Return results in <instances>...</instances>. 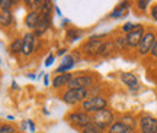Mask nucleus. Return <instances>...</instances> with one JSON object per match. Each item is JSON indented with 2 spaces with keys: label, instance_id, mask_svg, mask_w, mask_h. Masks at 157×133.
<instances>
[{
  "label": "nucleus",
  "instance_id": "obj_40",
  "mask_svg": "<svg viewBox=\"0 0 157 133\" xmlns=\"http://www.w3.org/2000/svg\"><path fill=\"white\" fill-rule=\"evenodd\" d=\"M0 12H2V0H0Z\"/></svg>",
  "mask_w": 157,
  "mask_h": 133
},
{
  "label": "nucleus",
  "instance_id": "obj_39",
  "mask_svg": "<svg viewBox=\"0 0 157 133\" xmlns=\"http://www.w3.org/2000/svg\"><path fill=\"white\" fill-rule=\"evenodd\" d=\"M127 133H138V132H137L135 129H131V130H128V132H127Z\"/></svg>",
  "mask_w": 157,
  "mask_h": 133
},
{
  "label": "nucleus",
  "instance_id": "obj_18",
  "mask_svg": "<svg viewBox=\"0 0 157 133\" xmlns=\"http://www.w3.org/2000/svg\"><path fill=\"white\" fill-rule=\"evenodd\" d=\"M129 129L124 124L121 120L119 122H113L109 128H108V133H127Z\"/></svg>",
  "mask_w": 157,
  "mask_h": 133
},
{
  "label": "nucleus",
  "instance_id": "obj_34",
  "mask_svg": "<svg viewBox=\"0 0 157 133\" xmlns=\"http://www.w3.org/2000/svg\"><path fill=\"white\" fill-rule=\"evenodd\" d=\"M28 126H29V129H31V132H35V124L32 120H28Z\"/></svg>",
  "mask_w": 157,
  "mask_h": 133
},
{
  "label": "nucleus",
  "instance_id": "obj_25",
  "mask_svg": "<svg viewBox=\"0 0 157 133\" xmlns=\"http://www.w3.org/2000/svg\"><path fill=\"white\" fill-rule=\"evenodd\" d=\"M28 7H31L32 10L36 12V9H41V6H42V0H26L25 2Z\"/></svg>",
  "mask_w": 157,
  "mask_h": 133
},
{
  "label": "nucleus",
  "instance_id": "obj_33",
  "mask_svg": "<svg viewBox=\"0 0 157 133\" xmlns=\"http://www.w3.org/2000/svg\"><path fill=\"white\" fill-rule=\"evenodd\" d=\"M151 16L154 20H157V5L153 6V9H151Z\"/></svg>",
  "mask_w": 157,
  "mask_h": 133
},
{
  "label": "nucleus",
  "instance_id": "obj_5",
  "mask_svg": "<svg viewBox=\"0 0 157 133\" xmlns=\"http://www.w3.org/2000/svg\"><path fill=\"white\" fill-rule=\"evenodd\" d=\"M93 77L92 75H76L71 78V81L68 83V88H80L87 90L89 87L93 85Z\"/></svg>",
  "mask_w": 157,
  "mask_h": 133
},
{
  "label": "nucleus",
  "instance_id": "obj_28",
  "mask_svg": "<svg viewBox=\"0 0 157 133\" xmlns=\"http://www.w3.org/2000/svg\"><path fill=\"white\" fill-rule=\"evenodd\" d=\"M13 5H15L13 0H2V10H10Z\"/></svg>",
  "mask_w": 157,
  "mask_h": 133
},
{
  "label": "nucleus",
  "instance_id": "obj_6",
  "mask_svg": "<svg viewBox=\"0 0 157 133\" xmlns=\"http://www.w3.org/2000/svg\"><path fill=\"white\" fill-rule=\"evenodd\" d=\"M154 42H156V35L153 32L144 33V36L141 39L140 45H138V54L140 55H147L148 52H151Z\"/></svg>",
  "mask_w": 157,
  "mask_h": 133
},
{
  "label": "nucleus",
  "instance_id": "obj_14",
  "mask_svg": "<svg viewBox=\"0 0 157 133\" xmlns=\"http://www.w3.org/2000/svg\"><path fill=\"white\" fill-rule=\"evenodd\" d=\"M39 19H41V13H39V10H31L26 15V17H25V25L28 26L29 29H32L34 31L35 28H36V25H38Z\"/></svg>",
  "mask_w": 157,
  "mask_h": 133
},
{
  "label": "nucleus",
  "instance_id": "obj_11",
  "mask_svg": "<svg viewBox=\"0 0 157 133\" xmlns=\"http://www.w3.org/2000/svg\"><path fill=\"white\" fill-rule=\"evenodd\" d=\"M51 25V15H41V19H39L36 28L34 29V35L35 36H41L47 32V29L50 28Z\"/></svg>",
  "mask_w": 157,
  "mask_h": 133
},
{
  "label": "nucleus",
  "instance_id": "obj_31",
  "mask_svg": "<svg viewBox=\"0 0 157 133\" xmlns=\"http://www.w3.org/2000/svg\"><path fill=\"white\" fill-rule=\"evenodd\" d=\"M54 59H56V56L52 55V54H51V55H48V56H47V59H45V65H47V66L52 65V62H54Z\"/></svg>",
  "mask_w": 157,
  "mask_h": 133
},
{
  "label": "nucleus",
  "instance_id": "obj_7",
  "mask_svg": "<svg viewBox=\"0 0 157 133\" xmlns=\"http://www.w3.org/2000/svg\"><path fill=\"white\" fill-rule=\"evenodd\" d=\"M140 133H157V120L153 116H143L140 119Z\"/></svg>",
  "mask_w": 157,
  "mask_h": 133
},
{
  "label": "nucleus",
  "instance_id": "obj_9",
  "mask_svg": "<svg viewBox=\"0 0 157 133\" xmlns=\"http://www.w3.org/2000/svg\"><path fill=\"white\" fill-rule=\"evenodd\" d=\"M36 36H35L34 33H26L25 36L22 38V54L25 56L31 55L35 49V41H36Z\"/></svg>",
  "mask_w": 157,
  "mask_h": 133
},
{
  "label": "nucleus",
  "instance_id": "obj_37",
  "mask_svg": "<svg viewBox=\"0 0 157 133\" xmlns=\"http://www.w3.org/2000/svg\"><path fill=\"white\" fill-rule=\"evenodd\" d=\"M54 9H56L57 15H58V16H61V10H60V7H58V6H54Z\"/></svg>",
  "mask_w": 157,
  "mask_h": 133
},
{
  "label": "nucleus",
  "instance_id": "obj_10",
  "mask_svg": "<svg viewBox=\"0 0 157 133\" xmlns=\"http://www.w3.org/2000/svg\"><path fill=\"white\" fill-rule=\"evenodd\" d=\"M121 81L128 87L129 91H137V90L140 88L138 78L135 77L134 74H131V72H122L121 74Z\"/></svg>",
  "mask_w": 157,
  "mask_h": 133
},
{
  "label": "nucleus",
  "instance_id": "obj_15",
  "mask_svg": "<svg viewBox=\"0 0 157 133\" xmlns=\"http://www.w3.org/2000/svg\"><path fill=\"white\" fill-rule=\"evenodd\" d=\"M74 58L71 55H67L64 56V59H63V64L58 68L56 70V74H66V72H68L71 68L74 66Z\"/></svg>",
  "mask_w": 157,
  "mask_h": 133
},
{
  "label": "nucleus",
  "instance_id": "obj_17",
  "mask_svg": "<svg viewBox=\"0 0 157 133\" xmlns=\"http://www.w3.org/2000/svg\"><path fill=\"white\" fill-rule=\"evenodd\" d=\"M12 22H13V15H12L10 10H2L0 12V26L7 28V26L12 25Z\"/></svg>",
  "mask_w": 157,
  "mask_h": 133
},
{
  "label": "nucleus",
  "instance_id": "obj_19",
  "mask_svg": "<svg viewBox=\"0 0 157 133\" xmlns=\"http://www.w3.org/2000/svg\"><path fill=\"white\" fill-rule=\"evenodd\" d=\"M103 130L105 129H102L101 126H98L96 123H90V124H87L86 128H83L82 129V132L80 133H103Z\"/></svg>",
  "mask_w": 157,
  "mask_h": 133
},
{
  "label": "nucleus",
  "instance_id": "obj_26",
  "mask_svg": "<svg viewBox=\"0 0 157 133\" xmlns=\"http://www.w3.org/2000/svg\"><path fill=\"white\" fill-rule=\"evenodd\" d=\"M0 133H16L15 128L9 123H0Z\"/></svg>",
  "mask_w": 157,
  "mask_h": 133
},
{
  "label": "nucleus",
  "instance_id": "obj_12",
  "mask_svg": "<svg viewBox=\"0 0 157 133\" xmlns=\"http://www.w3.org/2000/svg\"><path fill=\"white\" fill-rule=\"evenodd\" d=\"M103 42L102 41H89L83 45V51L84 54L93 56V55H99V51H101Z\"/></svg>",
  "mask_w": 157,
  "mask_h": 133
},
{
  "label": "nucleus",
  "instance_id": "obj_29",
  "mask_svg": "<svg viewBox=\"0 0 157 133\" xmlns=\"http://www.w3.org/2000/svg\"><path fill=\"white\" fill-rule=\"evenodd\" d=\"M115 45H117L119 49H124L127 46V41H125V38H117L115 39Z\"/></svg>",
  "mask_w": 157,
  "mask_h": 133
},
{
  "label": "nucleus",
  "instance_id": "obj_27",
  "mask_svg": "<svg viewBox=\"0 0 157 133\" xmlns=\"http://www.w3.org/2000/svg\"><path fill=\"white\" fill-rule=\"evenodd\" d=\"M80 35H82V33H80V31H77V29H68L67 31V38L70 39V41H76V39H78Z\"/></svg>",
  "mask_w": 157,
  "mask_h": 133
},
{
  "label": "nucleus",
  "instance_id": "obj_30",
  "mask_svg": "<svg viewBox=\"0 0 157 133\" xmlns=\"http://www.w3.org/2000/svg\"><path fill=\"white\" fill-rule=\"evenodd\" d=\"M148 5H150L148 0H138V2H137V7H138L140 10H146Z\"/></svg>",
  "mask_w": 157,
  "mask_h": 133
},
{
  "label": "nucleus",
  "instance_id": "obj_13",
  "mask_svg": "<svg viewBox=\"0 0 157 133\" xmlns=\"http://www.w3.org/2000/svg\"><path fill=\"white\" fill-rule=\"evenodd\" d=\"M73 75L70 72H66V74H57L54 80H52V87L54 88H60V87H64V85H68V83L71 81Z\"/></svg>",
  "mask_w": 157,
  "mask_h": 133
},
{
  "label": "nucleus",
  "instance_id": "obj_38",
  "mask_svg": "<svg viewBox=\"0 0 157 133\" xmlns=\"http://www.w3.org/2000/svg\"><path fill=\"white\" fill-rule=\"evenodd\" d=\"M66 51L67 49H60L58 51V55H64V54H66Z\"/></svg>",
  "mask_w": 157,
  "mask_h": 133
},
{
  "label": "nucleus",
  "instance_id": "obj_36",
  "mask_svg": "<svg viewBox=\"0 0 157 133\" xmlns=\"http://www.w3.org/2000/svg\"><path fill=\"white\" fill-rule=\"evenodd\" d=\"M12 88H13V90H17V88H19V87H17V83H16V81H12Z\"/></svg>",
  "mask_w": 157,
  "mask_h": 133
},
{
  "label": "nucleus",
  "instance_id": "obj_2",
  "mask_svg": "<svg viewBox=\"0 0 157 133\" xmlns=\"http://www.w3.org/2000/svg\"><path fill=\"white\" fill-rule=\"evenodd\" d=\"M89 91L87 90H80V88H68L64 94H63V101L67 103L70 106L83 103L84 100L87 99Z\"/></svg>",
  "mask_w": 157,
  "mask_h": 133
},
{
  "label": "nucleus",
  "instance_id": "obj_24",
  "mask_svg": "<svg viewBox=\"0 0 157 133\" xmlns=\"http://www.w3.org/2000/svg\"><path fill=\"white\" fill-rule=\"evenodd\" d=\"M141 25H135V23H131V22H127L125 25L122 26V31L125 33H131V32H134V31H137V29L140 28Z\"/></svg>",
  "mask_w": 157,
  "mask_h": 133
},
{
  "label": "nucleus",
  "instance_id": "obj_41",
  "mask_svg": "<svg viewBox=\"0 0 157 133\" xmlns=\"http://www.w3.org/2000/svg\"><path fill=\"white\" fill-rule=\"evenodd\" d=\"M16 133H21V132H16Z\"/></svg>",
  "mask_w": 157,
  "mask_h": 133
},
{
  "label": "nucleus",
  "instance_id": "obj_1",
  "mask_svg": "<svg viewBox=\"0 0 157 133\" xmlns=\"http://www.w3.org/2000/svg\"><path fill=\"white\" fill-rule=\"evenodd\" d=\"M108 107V100L102 95H93L86 99L82 103V109L84 113H96V111L105 110Z\"/></svg>",
  "mask_w": 157,
  "mask_h": 133
},
{
  "label": "nucleus",
  "instance_id": "obj_4",
  "mask_svg": "<svg viewBox=\"0 0 157 133\" xmlns=\"http://www.w3.org/2000/svg\"><path fill=\"white\" fill-rule=\"evenodd\" d=\"M113 120H115L113 119V113L111 110H108V109L96 111V113H93V116H92V122L96 123L98 126H101L102 129L109 128L113 123Z\"/></svg>",
  "mask_w": 157,
  "mask_h": 133
},
{
  "label": "nucleus",
  "instance_id": "obj_3",
  "mask_svg": "<svg viewBox=\"0 0 157 133\" xmlns=\"http://www.w3.org/2000/svg\"><path fill=\"white\" fill-rule=\"evenodd\" d=\"M67 122L74 128L83 129L92 123V116L89 113H84V111H74V113H70L67 116Z\"/></svg>",
  "mask_w": 157,
  "mask_h": 133
},
{
  "label": "nucleus",
  "instance_id": "obj_22",
  "mask_svg": "<svg viewBox=\"0 0 157 133\" xmlns=\"http://www.w3.org/2000/svg\"><path fill=\"white\" fill-rule=\"evenodd\" d=\"M121 122L127 126V128L131 130V129H134L135 128V119L132 116H125V117H122V120Z\"/></svg>",
  "mask_w": 157,
  "mask_h": 133
},
{
  "label": "nucleus",
  "instance_id": "obj_20",
  "mask_svg": "<svg viewBox=\"0 0 157 133\" xmlns=\"http://www.w3.org/2000/svg\"><path fill=\"white\" fill-rule=\"evenodd\" d=\"M52 9H54L52 2L45 0V2H42V6H41V9H39V13H41V15H51V10H52Z\"/></svg>",
  "mask_w": 157,
  "mask_h": 133
},
{
  "label": "nucleus",
  "instance_id": "obj_35",
  "mask_svg": "<svg viewBox=\"0 0 157 133\" xmlns=\"http://www.w3.org/2000/svg\"><path fill=\"white\" fill-rule=\"evenodd\" d=\"M44 83H45V85H50V78H48V75H47V74L44 75Z\"/></svg>",
  "mask_w": 157,
  "mask_h": 133
},
{
  "label": "nucleus",
  "instance_id": "obj_8",
  "mask_svg": "<svg viewBox=\"0 0 157 133\" xmlns=\"http://www.w3.org/2000/svg\"><path fill=\"white\" fill-rule=\"evenodd\" d=\"M143 36H144V28H143V26H140V28L137 29V31H134V32L127 33V36H125L127 46H129V48H137V46L140 45Z\"/></svg>",
  "mask_w": 157,
  "mask_h": 133
},
{
  "label": "nucleus",
  "instance_id": "obj_32",
  "mask_svg": "<svg viewBox=\"0 0 157 133\" xmlns=\"http://www.w3.org/2000/svg\"><path fill=\"white\" fill-rule=\"evenodd\" d=\"M151 56H154V58H157V38H156V42H154V45H153V49H151Z\"/></svg>",
  "mask_w": 157,
  "mask_h": 133
},
{
  "label": "nucleus",
  "instance_id": "obj_16",
  "mask_svg": "<svg viewBox=\"0 0 157 133\" xmlns=\"http://www.w3.org/2000/svg\"><path fill=\"white\" fill-rule=\"evenodd\" d=\"M128 7H129V2H122V3H119V5L112 10L111 17H112V19H119V17H122L124 15L127 13Z\"/></svg>",
  "mask_w": 157,
  "mask_h": 133
},
{
  "label": "nucleus",
  "instance_id": "obj_21",
  "mask_svg": "<svg viewBox=\"0 0 157 133\" xmlns=\"http://www.w3.org/2000/svg\"><path fill=\"white\" fill-rule=\"evenodd\" d=\"M10 52H12V54L22 52V39H21V38H16L10 44Z\"/></svg>",
  "mask_w": 157,
  "mask_h": 133
},
{
  "label": "nucleus",
  "instance_id": "obj_23",
  "mask_svg": "<svg viewBox=\"0 0 157 133\" xmlns=\"http://www.w3.org/2000/svg\"><path fill=\"white\" fill-rule=\"evenodd\" d=\"M112 48H113V44H112V42H103L101 51H99V55H108V54L112 51Z\"/></svg>",
  "mask_w": 157,
  "mask_h": 133
}]
</instances>
